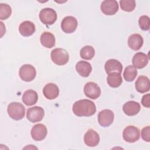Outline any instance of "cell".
Here are the masks:
<instances>
[{
    "label": "cell",
    "instance_id": "44dd1931",
    "mask_svg": "<svg viewBox=\"0 0 150 150\" xmlns=\"http://www.w3.org/2000/svg\"><path fill=\"white\" fill-rule=\"evenodd\" d=\"M76 70L79 74L83 77H88L91 72L92 67L90 63L81 60L77 63Z\"/></svg>",
    "mask_w": 150,
    "mask_h": 150
},
{
    "label": "cell",
    "instance_id": "7c38bea8",
    "mask_svg": "<svg viewBox=\"0 0 150 150\" xmlns=\"http://www.w3.org/2000/svg\"><path fill=\"white\" fill-rule=\"evenodd\" d=\"M30 134L33 139L36 141H40L46 138L47 134V130L45 125L42 124H38L32 128Z\"/></svg>",
    "mask_w": 150,
    "mask_h": 150
},
{
    "label": "cell",
    "instance_id": "ffe728a7",
    "mask_svg": "<svg viewBox=\"0 0 150 150\" xmlns=\"http://www.w3.org/2000/svg\"><path fill=\"white\" fill-rule=\"evenodd\" d=\"M144 40L139 34H132L129 36L128 39V45L132 50H138L142 46Z\"/></svg>",
    "mask_w": 150,
    "mask_h": 150
},
{
    "label": "cell",
    "instance_id": "484cf974",
    "mask_svg": "<svg viewBox=\"0 0 150 150\" xmlns=\"http://www.w3.org/2000/svg\"><path fill=\"white\" fill-rule=\"evenodd\" d=\"M80 54L81 57L84 60H91L95 55V50L91 46L87 45L81 49Z\"/></svg>",
    "mask_w": 150,
    "mask_h": 150
},
{
    "label": "cell",
    "instance_id": "8fae6325",
    "mask_svg": "<svg viewBox=\"0 0 150 150\" xmlns=\"http://www.w3.org/2000/svg\"><path fill=\"white\" fill-rule=\"evenodd\" d=\"M101 12L106 15H113L118 11V4L115 0H105L102 2L100 6Z\"/></svg>",
    "mask_w": 150,
    "mask_h": 150
},
{
    "label": "cell",
    "instance_id": "3957f363",
    "mask_svg": "<svg viewBox=\"0 0 150 150\" xmlns=\"http://www.w3.org/2000/svg\"><path fill=\"white\" fill-rule=\"evenodd\" d=\"M51 59L54 63L59 66L66 64L69 59L68 52L62 48H56L50 53Z\"/></svg>",
    "mask_w": 150,
    "mask_h": 150
},
{
    "label": "cell",
    "instance_id": "5b68a950",
    "mask_svg": "<svg viewBox=\"0 0 150 150\" xmlns=\"http://www.w3.org/2000/svg\"><path fill=\"white\" fill-rule=\"evenodd\" d=\"M122 137L124 141L127 142H135L139 139L140 131L135 126L128 125L124 128L122 132Z\"/></svg>",
    "mask_w": 150,
    "mask_h": 150
},
{
    "label": "cell",
    "instance_id": "ac0fdd59",
    "mask_svg": "<svg viewBox=\"0 0 150 150\" xmlns=\"http://www.w3.org/2000/svg\"><path fill=\"white\" fill-rule=\"evenodd\" d=\"M36 30L35 25L33 22L29 21H26L22 22L19 27V31L21 35L25 37H28L32 35Z\"/></svg>",
    "mask_w": 150,
    "mask_h": 150
},
{
    "label": "cell",
    "instance_id": "6da1fadb",
    "mask_svg": "<svg viewBox=\"0 0 150 150\" xmlns=\"http://www.w3.org/2000/svg\"><path fill=\"white\" fill-rule=\"evenodd\" d=\"M72 110L73 113L78 117H90L96 112V106L92 101L83 99L76 101Z\"/></svg>",
    "mask_w": 150,
    "mask_h": 150
},
{
    "label": "cell",
    "instance_id": "8992f818",
    "mask_svg": "<svg viewBox=\"0 0 150 150\" xmlns=\"http://www.w3.org/2000/svg\"><path fill=\"white\" fill-rule=\"evenodd\" d=\"M19 75L23 81L29 82L35 79L36 75V71L33 66L29 64H26L22 66L19 69Z\"/></svg>",
    "mask_w": 150,
    "mask_h": 150
},
{
    "label": "cell",
    "instance_id": "9a60e30c",
    "mask_svg": "<svg viewBox=\"0 0 150 150\" xmlns=\"http://www.w3.org/2000/svg\"><path fill=\"white\" fill-rule=\"evenodd\" d=\"M140 109V104L135 101H127L122 106L123 112L128 116L135 115L139 112Z\"/></svg>",
    "mask_w": 150,
    "mask_h": 150
},
{
    "label": "cell",
    "instance_id": "4fadbf2b",
    "mask_svg": "<svg viewBox=\"0 0 150 150\" xmlns=\"http://www.w3.org/2000/svg\"><path fill=\"white\" fill-rule=\"evenodd\" d=\"M84 142L88 146L94 147L97 146L100 142L98 134L92 129H88L84 134Z\"/></svg>",
    "mask_w": 150,
    "mask_h": 150
},
{
    "label": "cell",
    "instance_id": "4316f807",
    "mask_svg": "<svg viewBox=\"0 0 150 150\" xmlns=\"http://www.w3.org/2000/svg\"><path fill=\"white\" fill-rule=\"evenodd\" d=\"M12 13L11 7L6 4H0V19L1 20L7 19Z\"/></svg>",
    "mask_w": 150,
    "mask_h": 150
},
{
    "label": "cell",
    "instance_id": "ba28073f",
    "mask_svg": "<svg viewBox=\"0 0 150 150\" xmlns=\"http://www.w3.org/2000/svg\"><path fill=\"white\" fill-rule=\"evenodd\" d=\"M114 119V112L110 110H103L98 114V122L99 124L103 127H109L113 122Z\"/></svg>",
    "mask_w": 150,
    "mask_h": 150
},
{
    "label": "cell",
    "instance_id": "4dcf8cb0",
    "mask_svg": "<svg viewBox=\"0 0 150 150\" xmlns=\"http://www.w3.org/2000/svg\"><path fill=\"white\" fill-rule=\"evenodd\" d=\"M150 94H146L144 96H143L142 100H141V103L142 105L145 107L146 108H149L150 107Z\"/></svg>",
    "mask_w": 150,
    "mask_h": 150
},
{
    "label": "cell",
    "instance_id": "f546056e",
    "mask_svg": "<svg viewBox=\"0 0 150 150\" xmlns=\"http://www.w3.org/2000/svg\"><path fill=\"white\" fill-rule=\"evenodd\" d=\"M141 137L143 140L149 142L150 141V127L146 126L141 131Z\"/></svg>",
    "mask_w": 150,
    "mask_h": 150
},
{
    "label": "cell",
    "instance_id": "603a6c76",
    "mask_svg": "<svg viewBox=\"0 0 150 150\" xmlns=\"http://www.w3.org/2000/svg\"><path fill=\"white\" fill-rule=\"evenodd\" d=\"M40 43L42 46L46 48L50 49L55 45V37L50 32H44L40 38Z\"/></svg>",
    "mask_w": 150,
    "mask_h": 150
},
{
    "label": "cell",
    "instance_id": "9c48e42d",
    "mask_svg": "<svg viewBox=\"0 0 150 150\" xmlns=\"http://www.w3.org/2000/svg\"><path fill=\"white\" fill-rule=\"evenodd\" d=\"M84 93L89 98L96 100L101 94V89L96 83L90 81L87 83L84 87Z\"/></svg>",
    "mask_w": 150,
    "mask_h": 150
},
{
    "label": "cell",
    "instance_id": "2e32d148",
    "mask_svg": "<svg viewBox=\"0 0 150 150\" xmlns=\"http://www.w3.org/2000/svg\"><path fill=\"white\" fill-rule=\"evenodd\" d=\"M44 96L49 100H53L58 97L59 94V89L57 86L54 83L47 84L43 89Z\"/></svg>",
    "mask_w": 150,
    "mask_h": 150
},
{
    "label": "cell",
    "instance_id": "7a4b0ae2",
    "mask_svg": "<svg viewBox=\"0 0 150 150\" xmlns=\"http://www.w3.org/2000/svg\"><path fill=\"white\" fill-rule=\"evenodd\" d=\"M7 111L9 117L18 121L22 120L24 117L25 108L20 103L12 102L8 105Z\"/></svg>",
    "mask_w": 150,
    "mask_h": 150
},
{
    "label": "cell",
    "instance_id": "30bf717a",
    "mask_svg": "<svg viewBox=\"0 0 150 150\" xmlns=\"http://www.w3.org/2000/svg\"><path fill=\"white\" fill-rule=\"evenodd\" d=\"M77 25L78 22L76 18L67 16L63 19L61 23V28L64 32L71 33L76 30Z\"/></svg>",
    "mask_w": 150,
    "mask_h": 150
},
{
    "label": "cell",
    "instance_id": "7402d4cb",
    "mask_svg": "<svg viewBox=\"0 0 150 150\" xmlns=\"http://www.w3.org/2000/svg\"><path fill=\"white\" fill-rule=\"evenodd\" d=\"M38 100V96L36 91L33 90H28L24 92L22 96L23 103L28 105L30 106L35 104Z\"/></svg>",
    "mask_w": 150,
    "mask_h": 150
},
{
    "label": "cell",
    "instance_id": "f1b7e54d",
    "mask_svg": "<svg viewBox=\"0 0 150 150\" xmlns=\"http://www.w3.org/2000/svg\"><path fill=\"white\" fill-rule=\"evenodd\" d=\"M139 26L143 30H148L149 29V18L146 15H142L139 18Z\"/></svg>",
    "mask_w": 150,
    "mask_h": 150
},
{
    "label": "cell",
    "instance_id": "5bb4252c",
    "mask_svg": "<svg viewBox=\"0 0 150 150\" xmlns=\"http://www.w3.org/2000/svg\"><path fill=\"white\" fill-rule=\"evenodd\" d=\"M149 62V57L147 54L142 52H138L132 57V62L133 66L137 69H141L145 67Z\"/></svg>",
    "mask_w": 150,
    "mask_h": 150
},
{
    "label": "cell",
    "instance_id": "cb8c5ba5",
    "mask_svg": "<svg viewBox=\"0 0 150 150\" xmlns=\"http://www.w3.org/2000/svg\"><path fill=\"white\" fill-rule=\"evenodd\" d=\"M107 74V82L110 87L112 88H117L121 86L122 82L121 73L117 72H112Z\"/></svg>",
    "mask_w": 150,
    "mask_h": 150
},
{
    "label": "cell",
    "instance_id": "52a82bcc",
    "mask_svg": "<svg viewBox=\"0 0 150 150\" xmlns=\"http://www.w3.org/2000/svg\"><path fill=\"white\" fill-rule=\"evenodd\" d=\"M45 115L44 110L39 106L29 108L26 112V118L31 122L40 121Z\"/></svg>",
    "mask_w": 150,
    "mask_h": 150
},
{
    "label": "cell",
    "instance_id": "277c9868",
    "mask_svg": "<svg viewBox=\"0 0 150 150\" xmlns=\"http://www.w3.org/2000/svg\"><path fill=\"white\" fill-rule=\"evenodd\" d=\"M57 13L56 11L50 8L42 9L39 13V19L40 21L46 25H53L57 19Z\"/></svg>",
    "mask_w": 150,
    "mask_h": 150
},
{
    "label": "cell",
    "instance_id": "d6986e66",
    "mask_svg": "<svg viewBox=\"0 0 150 150\" xmlns=\"http://www.w3.org/2000/svg\"><path fill=\"white\" fill-rule=\"evenodd\" d=\"M104 68L107 74H109L112 72L121 73L122 70V65L118 60L111 59L105 62Z\"/></svg>",
    "mask_w": 150,
    "mask_h": 150
},
{
    "label": "cell",
    "instance_id": "d4e9b609",
    "mask_svg": "<svg viewBox=\"0 0 150 150\" xmlns=\"http://www.w3.org/2000/svg\"><path fill=\"white\" fill-rule=\"evenodd\" d=\"M137 70L134 66H128L125 68L123 73L124 79L127 81H132L137 76Z\"/></svg>",
    "mask_w": 150,
    "mask_h": 150
},
{
    "label": "cell",
    "instance_id": "83f0119b",
    "mask_svg": "<svg viewBox=\"0 0 150 150\" xmlns=\"http://www.w3.org/2000/svg\"><path fill=\"white\" fill-rule=\"evenodd\" d=\"M120 5L122 10L126 12H131L134 11L136 6V3L134 0H121Z\"/></svg>",
    "mask_w": 150,
    "mask_h": 150
},
{
    "label": "cell",
    "instance_id": "e0dca14e",
    "mask_svg": "<svg viewBox=\"0 0 150 150\" xmlns=\"http://www.w3.org/2000/svg\"><path fill=\"white\" fill-rule=\"evenodd\" d=\"M135 89L140 93H144L149 90L150 82L148 77L140 76L138 77L135 82Z\"/></svg>",
    "mask_w": 150,
    "mask_h": 150
}]
</instances>
